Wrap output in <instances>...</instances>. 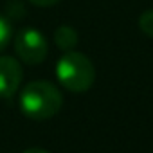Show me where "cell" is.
Here are the masks:
<instances>
[{
  "instance_id": "cell-7",
  "label": "cell",
  "mask_w": 153,
  "mask_h": 153,
  "mask_svg": "<svg viewBox=\"0 0 153 153\" xmlns=\"http://www.w3.org/2000/svg\"><path fill=\"white\" fill-rule=\"evenodd\" d=\"M139 27H140V31H142L146 36L153 38V9L144 11V13L139 16Z\"/></svg>"
},
{
  "instance_id": "cell-3",
  "label": "cell",
  "mask_w": 153,
  "mask_h": 153,
  "mask_svg": "<svg viewBox=\"0 0 153 153\" xmlns=\"http://www.w3.org/2000/svg\"><path fill=\"white\" fill-rule=\"evenodd\" d=\"M15 51L24 63L40 65L47 58V52H49L47 38L34 27H24L16 33Z\"/></svg>"
},
{
  "instance_id": "cell-2",
  "label": "cell",
  "mask_w": 153,
  "mask_h": 153,
  "mask_svg": "<svg viewBox=\"0 0 153 153\" xmlns=\"http://www.w3.org/2000/svg\"><path fill=\"white\" fill-rule=\"evenodd\" d=\"M56 78L63 88L81 94L92 88L96 81V68L88 56L68 51L56 63Z\"/></svg>"
},
{
  "instance_id": "cell-9",
  "label": "cell",
  "mask_w": 153,
  "mask_h": 153,
  "mask_svg": "<svg viewBox=\"0 0 153 153\" xmlns=\"http://www.w3.org/2000/svg\"><path fill=\"white\" fill-rule=\"evenodd\" d=\"M24 153H49V151H45V149H42V148H29V149H25Z\"/></svg>"
},
{
  "instance_id": "cell-6",
  "label": "cell",
  "mask_w": 153,
  "mask_h": 153,
  "mask_svg": "<svg viewBox=\"0 0 153 153\" xmlns=\"http://www.w3.org/2000/svg\"><path fill=\"white\" fill-rule=\"evenodd\" d=\"M13 38V25L6 15L0 13V52H2Z\"/></svg>"
},
{
  "instance_id": "cell-8",
  "label": "cell",
  "mask_w": 153,
  "mask_h": 153,
  "mask_svg": "<svg viewBox=\"0 0 153 153\" xmlns=\"http://www.w3.org/2000/svg\"><path fill=\"white\" fill-rule=\"evenodd\" d=\"M29 2L38 7H51V6H56L59 0H29Z\"/></svg>"
},
{
  "instance_id": "cell-1",
  "label": "cell",
  "mask_w": 153,
  "mask_h": 153,
  "mask_svg": "<svg viewBox=\"0 0 153 153\" xmlns=\"http://www.w3.org/2000/svg\"><path fill=\"white\" fill-rule=\"evenodd\" d=\"M63 105V96L51 81H31L20 94L22 112L34 121L54 117Z\"/></svg>"
},
{
  "instance_id": "cell-5",
  "label": "cell",
  "mask_w": 153,
  "mask_h": 153,
  "mask_svg": "<svg viewBox=\"0 0 153 153\" xmlns=\"http://www.w3.org/2000/svg\"><path fill=\"white\" fill-rule=\"evenodd\" d=\"M54 42H56L58 49H61L65 52L74 51V47L78 45V33L70 25H59L54 33Z\"/></svg>"
},
{
  "instance_id": "cell-4",
  "label": "cell",
  "mask_w": 153,
  "mask_h": 153,
  "mask_svg": "<svg viewBox=\"0 0 153 153\" xmlns=\"http://www.w3.org/2000/svg\"><path fill=\"white\" fill-rule=\"evenodd\" d=\"M24 79L22 65L11 56H0V99H11Z\"/></svg>"
}]
</instances>
